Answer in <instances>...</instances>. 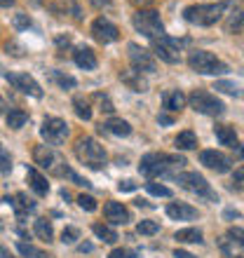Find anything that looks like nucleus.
Listing matches in <instances>:
<instances>
[{"label": "nucleus", "mask_w": 244, "mask_h": 258, "mask_svg": "<svg viewBox=\"0 0 244 258\" xmlns=\"http://www.w3.org/2000/svg\"><path fill=\"white\" fill-rule=\"evenodd\" d=\"M117 190L132 192V190H136V183H134V181H129V178H125V181H120V183H117Z\"/></svg>", "instance_id": "44"}, {"label": "nucleus", "mask_w": 244, "mask_h": 258, "mask_svg": "<svg viewBox=\"0 0 244 258\" xmlns=\"http://www.w3.org/2000/svg\"><path fill=\"white\" fill-rule=\"evenodd\" d=\"M33 232L38 235V239H42V242H52V237H54L52 223H49L47 218H35V223H33Z\"/></svg>", "instance_id": "27"}, {"label": "nucleus", "mask_w": 244, "mask_h": 258, "mask_svg": "<svg viewBox=\"0 0 244 258\" xmlns=\"http://www.w3.org/2000/svg\"><path fill=\"white\" fill-rule=\"evenodd\" d=\"M132 24L139 33H143L146 38L150 40H157L164 35V26H162V19L155 10H139V12L132 17Z\"/></svg>", "instance_id": "6"}, {"label": "nucleus", "mask_w": 244, "mask_h": 258, "mask_svg": "<svg viewBox=\"0 0 244 258\" xmlns=\"http://www.w3.org/2000/svg\"><path fill=\"white\" fill-rule=\"evenodd\" d=\"M223 28H225V33H239L244 28V12L242 10H232V12L228 14V19H225Z\"/></svg>", "instance_id": "25"}, {"label": "nucleus", "mask_w": 244, "mask_h": 258, "mask_svg": "<svg viewBox=\"0 0 244 258\" xmlns=\"http://www.w3.org/2000/svg\"><path fill=\"white\" fill-rule=\"evenodd\" d=\"M129 3H134V5H139V7H148V5H153V0H129Z\"/></svg>", "instance_id": "49"}, {"label": "nucleus", "mask_w": 244, "mask_h": 258, "mask_svg": "<svg viewBox=\"0 0 244 258\" xmlns=\"http://www.w3.org/2000/svg\"><path fill=\"white\" fill-rule=\"evenodd\" d=\"M214 134L221 141V146H228V148H235L237 146V134H235V127L230 124H216L214 127Z\"/></svg>", "instance_id": "22"}, {"label": "nucleus", "mask_w": 244, "mask_h": 258, "mask_svg": "<svg viewBox=\"0 0 244 258\" xmlns=\"http://www.w3.org/2000/svg\"><path fill=\"white\" fill-rule=\"evenodd\" d=\"M92 230H94V235H96V237H99V239H103L106 244H115V242H117V232L113 230L110 225L94 223V228H92Z\"/></svg>", "instance_id": "29"}, {"label": "nucleus", "mask_w": 244, "mask_h": 258, "mask_svg": "<svg viewBox=\"0 0 244 258\" xmlns=\"http://www.w3.org/2000/svg\"><path fill=\"white\" fill-rule=\"evenodd\" d=\"M73 108H75V115L80 117V120H92V106L82 96H75L73 99Z\"/></svg>", "instance_id": "30"}, {"label": "nucleus", "mask_w": 244, "mask_h": 258, "mask_svg": "<svg viewBox=\"0 0 244 258\" xmlns=\"http://www.w3.org/2000/svg\"><path fill=\"white\" fill-rule=\"evenodd\" d=\"M101 129H106V132H110V134H115V136L132 134V124H129L127 120H120V117H110L106 124H101Z\"/></svg>", "instance_id": "23"}, {"label": "nucleus", "mask_w": 244, "mask_h": 258, "mask_svg": "<svg viewBox=\"0 0 244 258\" xmlns=\"http://www.w3.org/2000/svg\"><path fill=\"white\" fill-rule=\"evenodd\" d=\"M228 237L244 246V228H230V230H228Z\"/></svg>", "instance_id": "41"}, {"label": "nucleus", "mask_w": 244, "mask_h": 258, "mask_svg": "<svg viewBox=\"0 0 244 258\" xmlns=\"http://www.w3.org/2000/svg\"><path fill=\"white\" fill-rule=\"evenodd\" d=\"M14 26L17 28H28L31 26V19H28V14H14Z\"/></svg>", "instance_id": "43"}, {"label": "nucleus", "mask_w": 244, "mask_h": 258, "mask_svg": "<svg viewBox=\"0 0 244 258\" xmlns=\"http://www.w3.org/2000/svg\"><path fill=\"white\" fill-rule=\"evenodd\" d=\"M28 122V113L21 108H12L7 113V127L10 129H21L24 124Z\"/></svg>", "instance_id": "28"}, {"label": "nucleus", "mask_w": 244, "mask_h": 258, "mask_svg": "<svg viewBox=\"0 0 244 258\" xmlns=\"http://www.w3.org/2000/svg\"><path fill=\"white\" fill-rule=\"evenodd\" d=\"M14 0H0V7H10Z\"/></svg>", "instance_id": "51"}, {"label": "nucleus", "mask_w": 244, "mask_h": 258, "mask_svg": "<svg viewBox=\"0 0 244 258\" xmlns=\"http://www.w3.org/2000/svg\"><path fill=\"white\" fill-rule=\"evenodd\" d=\"M153 52H155V54L160 56L164 63H178V61H181L178 42L174 40V38H167V35H162V38L153 40Z\"/></svg>", "instance_id": "10"}, {"label": "nucleus", "mask_w": 244, "mask_h": 258, "mask_svg": "<svg viewBox=\"0 0 244 258\" xmlns=\"http://www.w3.org/2000/svg\"><path fill=\"white\" fill-rule=\"evenodd\" d=\"M188 103H190V108L202 113V115H223L225 113L223 101L216 94L207 92V89H193L188 96Z\"/></svg>", "instance_id": "5"}, {"label": "nucleus", "mask_w": 244, "mask_h": 258, "mask_svg": "<svg viewBox=\"0 0 244 258\" xmlns=\"http://www.w3.org/2000/svg\"><path fill=\"white\" fill-rule=\"evenodd\" d=\"M232 183H235V188H237V190H244V164L232 171Z\"/></svg>", "instance_id": "40"}, {"label": "nucleus", "mask_w": 244, "mask_h": 258, "mask_svg": "<svg viewBox=\"0 0 244 258\" xmlns=\"http://www.w3.org/2000/svg\"><path fill=\"white\" fill-rule=\"evenodd\" d=\"M89 3H92L94 7H99V10H101V7H110V5H113L110 0H89Z\"/></svg>", "instance_id": "45"}, {"label": "nucleus", "mask_w": 244, "mask_h": 258, "mask_svg": "<svg viewBox=\"0 0 244 258\" xmlns=\"http://www.w3.org/2000/svg\"><path fill=\"white\" fill-rule=\"evenodd\" d=\"M157 122H160V124H171V122H174V117H171V115H157Z\"/></svg>", "instance_id": "46"}, {"label": "nucleus", "mask_w": 244, "mask_h": 258, "mask_svg": "<svg viewBox=\"0 0 244 258\" xmlns=\"http://www.w3.org/2000/svg\"><path fill=\"white\" fill-rule=\"evenodd\" d=\"M94 99L99 101V106H101L103 113H113V110H115V106L110 103V99H108L106 94H94Z\"/></svg>", "instance_id": "39"}, {"label": "nucleus", "mask_w": 244, "mask_h": 258, "mask_svg": "<svg viewBox=\"0 0 244 258\" xmlns=\"http://www.w3.org/2000/svg\"><path fill=\"white\" fill-rule=\"evenodd\" d=\"M108 258H136V251H132V249H113Z\"/></svg>", "instance_id": "42"}, {"label": "nucleus", "mask_w": 244, "mask_h": 258, "mask_svg": "<svg viewBox=\"0 0 244 258\" xmlns=\"http://www.w3.org/2000/svg\"><path fill=\"white\" fill-rule=\"evenodd\" d=\"M19 253L24 258H42L45 256L40 249H35L33 244H26V242H19Z\"/></svg>", "instance_id": "34"}, {"label": "nucleus", "mask_w": 244, "mask_h": 258, "mask_svg": "<svg viewBox=\"0 0 244 258\" xmlns=\"http://www.w3.org/2000/svg\"><path fill=\"white\" fill-rule=\"evenodd\" d=\"M78 237H80V230H78V228H73V225L64 228V232H61V242H64V244H73Z\"/></svg>", "instance_id": "38"}, {"label": "nucleus", "mask_w": 244, "mask_h": 258, "mask_svg": "<svg viewBox=\"0 0 244 258\" xmlns=\"http://www.w3.org/2000/svg\"><path fill=\"white\" fill-rule=\"evenodd\" d=\"M42 258H49V256H42Z\"/></svg>", "instance_id": "53"}, {"label": "nucleus", "mask_w": 244, "mask_h": 258, "mask_svg": "<svg viewBox=\"0 0 244 258\" xmlns=\"http://www.w3.org/2000/svg\"><path fill=\"white\" fill-rule=\"evenodd\" d=\"M176 181L183 190L193 192V195H202V197H209V200H216V192H211L207 178H204L202 174H197V171H183V174H176Z\"/></svg>", "instance_id": "9"}, {"label": "nucleus", "mask_w": 244, "mask_h": 258, "mask_svg": "<svg viewBox=\"0 0 244 258\" xmlns=\"http://www.w3.org/2000/svg\"><path fill=\"white\" fill-rule=\"evenodd\" d=\"M186 157L181 155H167V153H148L141 157L139 171L143 176H176L178 171L186 167Z\"/></svg>", "instance_id": "1"}, {"label": "nucleus", "mask_w": 244, "mask_h": 258, "mask_svg": "<svg viewBox=\"0 0 244 258\" xmlns=\"http://www.w3.org/2000/svg\"><path fill=\"white\" fill-rule=\"evenodd\" d=\"M146 190H148L150 195H157V197H171V190L162 183H146Z\"/></svg>", "instance_id": "36"}, {"label": "nucleus", "mask_w": 244, "mask_h": 258, "mask_svg": "<svg viewBox=\"0 0 244 258\" xmlns=\"http://www.w3.org/2000/svg\"><path fill=\"white\" fill-rule=\"evenodd\" d=\"M188 66L200 75H223V73H228V66H225L216 54L207 52V49H195V52H190Z\"/></svg>", "instance_id": "4"}, {"label": "nucleus", "mask_w": 244, "mask_h": 258, "mask_svg": "<svg viewBox=\"0 0 244 258\" xmlns=\"http://www.w3.org/2000/svg\"><path fill=\"white\" fill-rule=\"evenodd\" d=\"M174 258H195V256L188 251H183V249H176V251H174Z\"/></svg>", "instance_id": "47"}, {"label": "nucleus", "mask_w": 244, "mask_h": 258, "mask_svg": "<svg viewBox=\"0 0 244 258\" xmlns=\"http://www.w3.org/2000/svg\"><path fill=\"white\" fill-rule=\"evenodd\" d=\"M232 150H235V155H237L239 160H244V143H237V146H235Z\"/></svg>", "instance_id": "48"}, {"label": "nucleus", "mask_w": 244, "mask_h": 258, "mask_svg": "<svg viewBox=\"0 0 244 258\" xmlns=\"http://www.w3.org/2000/svg\"><path fill=\"white\" fill-rule=\"evenodd\" d=\"M12 171V157L5 150V146L0 143V174H10Z\"/></svg>", "instance_id": "33"}, {"label": "nucleus", "mask_w": 244, "mask_h": 258, "mask_svg": "<svg viewBox=\"0 0 244 258\" xmlns=\"http://www.w3.org/2000/svg\"><path fill=\"white\" fill-rule=\"evenodd\" d=\"M129 59H132V63H134L136 71H141V73H155V59H153V54H150L148 49L139 47L136 42H129Z\"/></svg>", "instance_id": "12"}, {"label": "nucleus", "mask_w": 244, "mask_h": 258, "mask_svg": "<svg viewBox=\"0 0 244 258\" xmlns=\"http://www.w3.org/2000/svg\"><path fill=\"white\" fill-rule=\"evenodd\" d=\"M214 89H216V92H223V94H230V96L242 94L237 85H235V82H228V80H218L216 85H214Z\"/></svg>", "instance_id": "32"}, {"label": "nucleus", "mask_w": 244, "mask_h": 258, "mask_svg": "<svg viewBox=\"0 0 244 258\" xmlns=\"http://www.w3.org/2000/svg\"><path fill=\"white\" fill-rule=\"evenodd\" d=\"M174 146H176L178 150H193V148H197V134H195V132H190V129H186V132L176 134Z\"/></svg>", "instance_id": "26"}, {"label": "nucleus", "mask_w": 244, "mask_h": 258, "mask_svg": "<svg viewBox=\"0 0 244 258\" xmlns=\"http://www.w3.org/2000/svg\"><path fill=\"white\" fill-rule=\"evenodd\" d=\"M52 80L59 85V87H64V89H73L78 82H75V78L73 75H66V73H61V71H52Z\"/></svg>", "instance_id": "31"}, {"label": "nucleus", "mask_w": 244, "mask_h": 258, "mask_svg": "<svg viewBox=\"0 0 244 258\" xmlns=\"http://www.w3.org/2000/svg\"><path fill=\"white\" fill-rule=\"evenodd\" d=\"M174 239L183 242V244H200L202 242V230L200 228H183V230H176Z\"/></svg>", "instance_id": "24"}, {"label": "nucleus", "mask_w": 244, "mask_h": 258, "mask_svg": "<svg viewBox=\"0 0 244 258\" xmlns=\"http://www.w3.org/2000/svg\"><path fill=\"white\" fill-rule=\"evenodd\" d=\"M33 160H35V164H40L42 169L52 171V174H56V176H66L68 167L61 162V157L54 153L52 146H35L33 148Z\"/></svg>", "instance_id": "7"}, {"label": "nucleus", "mask_w": 244, "mask_h": 258, "mask_svg": "<svg viewBox=\"0 0 244 258\" xmlns=\"http://www.w3.org/2000/svg\"><path fill=\"white\" fill-rule=\"evenodd\" d=\"M5 202L12 204V209L17 211V216L19 218H24L28 211L35 209V202L26 195V192H17V195H12V197H5Z\"/></svg>", "instance_id": "18"}, {"label": "nucleus", "mask_w": 244, "mask_h": 258, "mask_svg": "<svg viewBox=\"0 0 244 258\" xmlns=\"http://www.w3.org/2000/svg\"><path fill=\"white\" fill-rule=\"evenodd\" d=\"M26 181H28V185H31V190H33L35 195L45 197V195L49 192L47 178L42 176V174H40L38 169H35V167H28V169H26Z\"/></svg>", "instance_id": "19"}, {"label": "nucleus", "mask_w": 244, "mask_h": 258, "mask_svg": "<svg viewBox=\"0 0 244 258\" xmlns=\"http://www.w3.org/2000/svg\"><path fill=\"white\" fill-rule=\"evenodd\" d=\"M0 258H12V256H10V251L5 249V246H0Z\"/></svg>", "instance_id": "50"}, {"label": "nucleus", "mask_w": 244, "mask_h": 258, "mask_svg": "<svg viewBox=\"0 0 244 258\" xmlns=\"http://www.w3.org/2000/svg\"><path fill=\"white\" fill-rule=\"evenodd\" d=\"M200 162H202L207 169L216 171V174H225V171H230V167H232V160L228 155H223L221 150H202V153H200Z\"/></svg>", "instance_id": "13"}, {"label": "nucleus", "mask_w": 244, "mask_h": 258, "mask_svg": "<svg viewBox=\"0 0 244 258\" xmlns=\"http://www.w3.org/2000/svg\"><path fill=\"white\" fill-rule=\"evenodd\" d=\"M71 129H68V122L61 120V117H45L40 127V136L47 141V146H61V143L68 139Z\"/></svg>", "instance_id": "8"}, {"label": "nucleus", "mask_w": 244, "mask_h": 258, "mask_svg": "<svg viewBox=\"0 0 244 258\" xmlns=\"http://www.w3.org/2000/svg\"><path fill=\"white\" fill-rule=\"evenodd\" d=\"M92 35H94V40L108 45V42H115L117 38H120V28H117L113 21L106 19V17H96V19L92 21Z\"/></svg>", "instance_id": "11"}, {"label": "nucleus", "mask_w": 244, "mask_h": 258, "mask_svg": "<svg viewBox=\"0 0 244 258\" xmlns=\"http://www.w3.org/2000/svg\"><path fill=\"white\" fill-rule=\"evenodd\" d=\"M73 61L78 63L80 68H85V71H94L96 68V54H94V49L92 47H78L73 52Z\"/></svg>", "instance_id": "21"}, {"label": "nucleus", "mask_w": 244, "mask_h": 258, "mask_svg": "<svg viewBox=\"0 0 244 258\" xmlns=\"http://www.w3.org/2000/svg\"><path fill=\"white\" fill-rule=\"evenodd\" d=\"M167 216L174 218V221H195L200 214H197L195 207L190 204H183V202H171L167 207Z\"/></svg>", "instance_id": "17"}, {"label": "nucleus", "mask_w": 244, "mask_h": 258, "mask_svg": "<svg viewBox=\"0 0 244 258\" xmlns=\"http://www.w3.org/2000/svg\"><path fill=\"white\" fill-rule=\"evenodd\" d=\"M5 113V101H3V96H0V115Z\"/></svg>", "instance_id": "52"}, {"label": "nucleus", "mask_w": 244, "mask_h": 258, "mask_svg": "<svg viewBox=\"0 0 244 258\" xmlns=\"http://www.w3.org/2000/svg\"><path fill=\"white\" fill-rule=\"evenodd\" d=\"M162 103H164V108L171 110V113H181L186 108V103H188V96L183 94L181 89H169V92H164Z\"/></svg>", "instance_id": "20"}, {"label": "nucleus", "mask_w": 244, "mask_h": 258, "mask_svg": "<svg viewBox=\"0 0 244 258\" xmlns=\"http://www.w3.org/2000/svg\"><path fill=\"white\" fill-rule=\"evenodd\" d=\"M157 230H160V225H157L155 221H139V225H136V232H139V235H155Z\"/></svg>", "instance_id": "35"}, {"label": "nucleus", "mask_w": 244, "mask_h": 258, "mask_svg": "<svg viewBox=\"0 0 244 258\" xmlns=\"http://www.w3.org/2000/svg\"><path fill=\"white\" fill-rule=\"evenodd\" d=\"M223 3H209V5H190L183 10V19L195 26H214L223 17Z\"/></svg>", "instance_id": "3"}, {"label": "nucleus", "mask_w": 244, "mask_h": 258, "mask_svg": "<svg viewBox=\"0 0 244 258\" xmlns=\"http://www.w3.org/2000/svg\"><path fill=\"white\" fill-rule=\"evenodd\" d=\"M7 80H10V85H14V87L19 89V92H24V94H31V96H35V99L42 96V87L28 73H10Z\"/></svg>", "instance_id": "14"}, {"label": "nucleus", "mask_w": 244, "mask_h": 258, "mask_svg": "<svg viewBox=\"0 0 244 258\" xmlns=\"http://www.w3.org/2000/svg\"><path fill=\"white\" fill-rule=\"evenodd\" d=\"M120 80H122V85H127L132 92H148V82H146V78L141 75V71H136V68H122Z\"/></svg>", "instance_id": "16"}, {"label": "nucleus", "mask_w": 244, "mask_h": 258, "mask_svg": "<svg viewBox=\"0 0 244 258\" xmlns=\"http://www.w3.org/2000/svg\"><path fill=\"white\" fill-rule=\"evenodd\" d=\"M75 157H78L85 167H89V169H101L103 164H106V160H108L106 148H103L96 139H92V136L78 139V143H75Z\"/></svg>", "instance_id": "2"}, {"label": "nucleus", "mask_w": 244, "mask_h": 258, "mask_svg": "<svg viewBox=\"0 0 244 258\" xmlns=\"http://www.w3.org/2000/svg\"><path fill=\"white\" fill-rule=\"evenodd\" d=\"M103 218L110 225H127L132 221V214L122 202H106L103 204Z\"/></svg>", "instance_id": "15"}, {"label": "nucleus", "mask_w": 244, "mask_h": 258, "mask_svg": "<svg viewBox=\"0 0 244 258\" xmlns=\"http://www.w3.org/2000/svg\"><path fill=\"white\" fill-rule=\"evenodd\" d=\"M78 204H80V209H85V211H96V207H99L94 197L85 195V192H82V195H78Z\"/></svg>", "instance_id": "37"}]
</instances>
